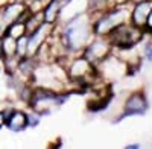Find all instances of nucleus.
I'll return each mask as SVG.
<instances>
[{"label":"nucleus","instance_id":"nucleus-12","mask_svg":"<svg viewBox=\"0 0 152 149\" xmlns=\"http://www.w3.org/2000/svg\"><path fill=\"white\" fill-rule=\"evenodd\" d=\"M5 122H6V116H5V111L0 110V129L5 126Z\"/></svg>","mask_w":152,"mask_h":149},{"label":"nucleus","instance_id":"nucleus-8","mask_svg":"<svg viewBox=\"0 0 152 149\" xmlns=\"http://www.w3.org/2000/svg\"><path fill=\"white\" fill-rule=\"evenodd\" d=\"M15 55L18 58L28 56V34L18 37L17 38V44H15Z\"/></svg>","mask_w":152,"mask_h":149},{"label":"nucleus","instance_id":"nucleus-10","mask_svg":"<svg viewBox=\"0 0 152 149\" xmlns=\"http://www.w3.org/2000/svg\"><path fill=\"white\" fill-rule=\"evenodd\" d=\"M125 148L126 149H140V148H143V145L140 142H132V143H126Z\"/></svg>","mask_w":152,"mask_h":149},{"label":"nucleus","instance_id":"nucleus-6","mask_svg":"<svg viewBox=\"0 0 152 149\" xmlns=\"http://www.w3.org/2000/svg\"><path fill=\"white\" fill-rule=\"evenodd\" d=\"M28 34V26H26V18L17 20L14 23H11L9 26L6 28V35L12 37V38H18V37H23Z\"/></svg>","mask_w":152,"mask_h":149},{"label":"nucleus","instance_id":"nucleus-9","mask_svg":"<svg viewBox=\"0 0 152 149\" xmlns=\"http://www.w3.org/2000/svg\"><path fill=\"white\" fill-rule=\"evenodd\" d=\"M41 122V116L37 113V111L31 110L28 113V128H37Z\"/></svg>","mask_w":152,"mask_h":149},{"label":"nucleus","instance_id":"nucleus-11","mask_svg":"<svg viewBox=\"0 0 152 149\" xmlns=\"http://www.w3.org/2000/svg\"><path fill=\"white\" fill-rule=\"evenodd\" d=\"M146 34H152V11L149 14V18H148V23H146Z\"/></svg>","mask_w":152,"mask_h":149},{"label":"nucleus","instance_id":"nucleus-5","mask_svg":"<svg viewBox=\"0 0 152 149\" xmlns=\"http://www.w3.org/2000/svg\"><path fill=\"white\" fill-rule=\"evenodd\" d=\"M3 111L6 116V122H5L6 129H9L11 132H23L28 128V113L12 107H8Z\"/></svg>","mask_w":152,"mask_h":149},{"label":"nucleus","instance_id":"nucleus-4","mask_svg":"<svg viewBox=\"0 0 152 149\" xmlns=\"http://www.w3.org/2000/svg\"><path fill=\"white\" fill-rule=\"evenodd\" d=\"M152 11V0H135L132 2L129 23L138 29H146V23Z\"/></svg>","mask_w":152,"mask_h":149},{"label":"nucleus","instance_id":"nucleus-2","mask_svg":"<svg viewBox=\"0 0 152 149\" xmlns=\"http://www.w3.org/2000/svg\"><path fill=\"white\" fill-rule=\"evenodd\" d=\"M149 99L145 90H134L125 97L122 104V111L114 119V123H120L122 120L128 117H137V116H145L149 111Z\"/></svg>","mask_w":152,"mask_h":149},{"label":"nucleus","instance_id":"nucleus-13","mask_svg":"<svg viewBox=\"0 0 152 149\" xmlns=\"http://www.w3.org/2000/svg\"><path fill=\"white\" fill-rule=\"evenodd\" d=\"M0 58H3V41H2V37H0Z\"/></svg>","mask_w":152,"mask_h":149},{"label":"nucleus","instance_id":"nucleus-3","mask_svg":"<svg viewBox=\"0 0 152 149\" xmlns=\"http://www.w3.org/2000/svg\"><path fill=\"white\" fill-rule=\"evenodd\" d=\"M114 52V46L110 41L108 37H99L94 35L93 40L85 46V49L82 50V55L91 61L94 66H99L104 59H107L111 53Z\"/></svg>","mask_w":152,"mask_h":149},{"label":"nucleus","instance_id":"nucleus-14","mask_svg":"<svg viewBox=\"0 0 152 149\" xmlns=\"http://www.w3.org/2000/svg\"><path fill=\"white\" fill-rule=\"evenodd\" d=\"M117 2H123V0H113V3H117Z\"/></svg>","mask_w":152,"mask_h":149},{"label":"nucleus","instance_id":"nucleus-7","mask_svg":"<svg viewBox=\"0 0 152 149\" xmlns=\"http://www.w3.org/2000/svg\"><path fill=\"white\" fill-rule=\"evenodd\" d=\"M2 41H3V58L17 56V55H15V44H17V40L5 34V35L2 37Z\"/></svg>","mask_w":152,"mask_h":149},{"label":"nucleus","instance_id":"nucleus-1","mask_svg":"<svg viewBox=\"0 0 152 149\" xmlns=\"http://www.w3.org/2000/svg\"><path fill=\"white\" fill-rule=\"evenodd\" d=\"M58 37L69 55H79L93 40V15L91 11L75 17L66 23H56Z\"/></svg>","mask_w":152,"mask_h":149}]
</instances>
